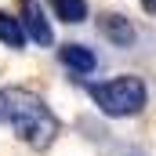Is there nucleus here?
Segmentation results:
<instances>
[{"label": "nucleus", "instance_id": "1", "mask_svg": "<svg viewBox=\"0 0 156 156\" xmlns=\"http://www.w3.org/2000/svg\"><path fill=\"white\" fill-rule=\"evenodd\" d=\"M0 120H7L22 134V142H29L33 149H47L55 142V134H58L55 113L40 102L37 94L18 91V87L15 91H0Z\"/></svg>", "mask_w": 156, "mask_h": 156}, {"label": "nucleus", "instance_id": "8", "mask_svg": "<svg viewBox=\"0 0 156 156\" xmlns=\"http://www.w3.org/2000/svg\"><path fill=\"white\" fill-rule=\"evenodd\" d=\"M142 7H145L149 15H156V0H142Z\"/></svg>", "mask_w": 156, "mask_h": 156}, {"label": "nucleus", "instance_id": "3", "mask_svg": "<svg viewBox=\"0 0 156 156\" xmlns=\"http://www.w3.org/2000/svg\"><path fill=\"white\" fill-rule=\"evenodd\" d=\"M22 29L37 44H51V26H47V18L40 15V7L33 0H22Z\"/></svg>", "mask_w": 156, "mask_h": 156}, {"label": "nucleus", "instance_id": "6", "mask_svg": "<svg viewBox=\"0 0 156 156\" xmlns=\"http://www.w3.org/2000/svg\"><path fill=\"white\" fill-rule=\"evenodd\" d=\"M51 7H55V15L62 18V22H69V26H76L87 18V4L83 0H51Z\"/></svg>", "mask_w": 156, "mask_h": 156}, {"label": "nucleus", "instance_id": "5", "mask_svg": "<svg viewBox=\"0 0 156 156\" xmlns=\"http://www.w3.org/2000/svg\"><path fill=\"white\" fill-rule=\"evenodd\" d=\"M58 58H62L69 69H76V73H91V69L98 66L94 51H91V47H83V44H66V47L58 51Z\"/></svg>", "mask_w": 156, "mask_h": 156}, {"label": "nucleus", "instance_id": "4", "mask_svg": "<svg viewBox=\"0 0 156 156\" xmlns=\"http://www.w3.org/2000/svg\"><path fill=\"white\" fill-rule=\"evenodd\" d=\"M98 29H102V37H109L113 44H120V47H127V44L134 40V26H131L123 15H102V18H98Z\"/></svg>", "mask_w": 156, "mask_h": 156}, {"label": "nucleus", "instance_id": "2", "mask_svg": "<svg viewBox=\"0 0 156 156\" xmlns=\"http://www.w3.org/2000/svg\"><path fill=\"white\" fill-rule=\"evenodd\" d=\"M91 98L109 116H134V113L145 109V83L138 76H116L109 83H94Z\"/></svg>", "mask_w": 156, "mask_h": 156}, {"label": "nucleus", "instance_id": "7", "mask_svg": "<svg viewBox=\"0 0 156 156\" xmlns=\"http://www.w3.org/2000/svg\"><path fill=\"white\" fill-rule=\"evenodd\" d=\"M0 40H4L7 47H22V44H26V29H22V22L11 18L7 11H0Z\"/></svg>", "mask_w": 156, "mask_h": 156}]
</instances>
